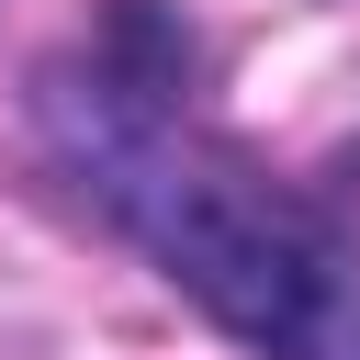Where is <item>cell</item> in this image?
<instances>
[{
  "mask_svg": "<svg viewBox=\"0 0 360 360\" xmlns=\"http://www.w3.org/2000/svg\"><path fill=\"white\" fill-rule=\"evenodd\" d=\"M180 34L124 0L79 56L45 68L34 124L79 202H101L248 360H360V236L248 169L180 90Z\"/></svg>",
  "mask_w": 360,
  "mask_h": 360,
  "instance_id": "cell-1",
  "label": "cell"
}]
</instances>
